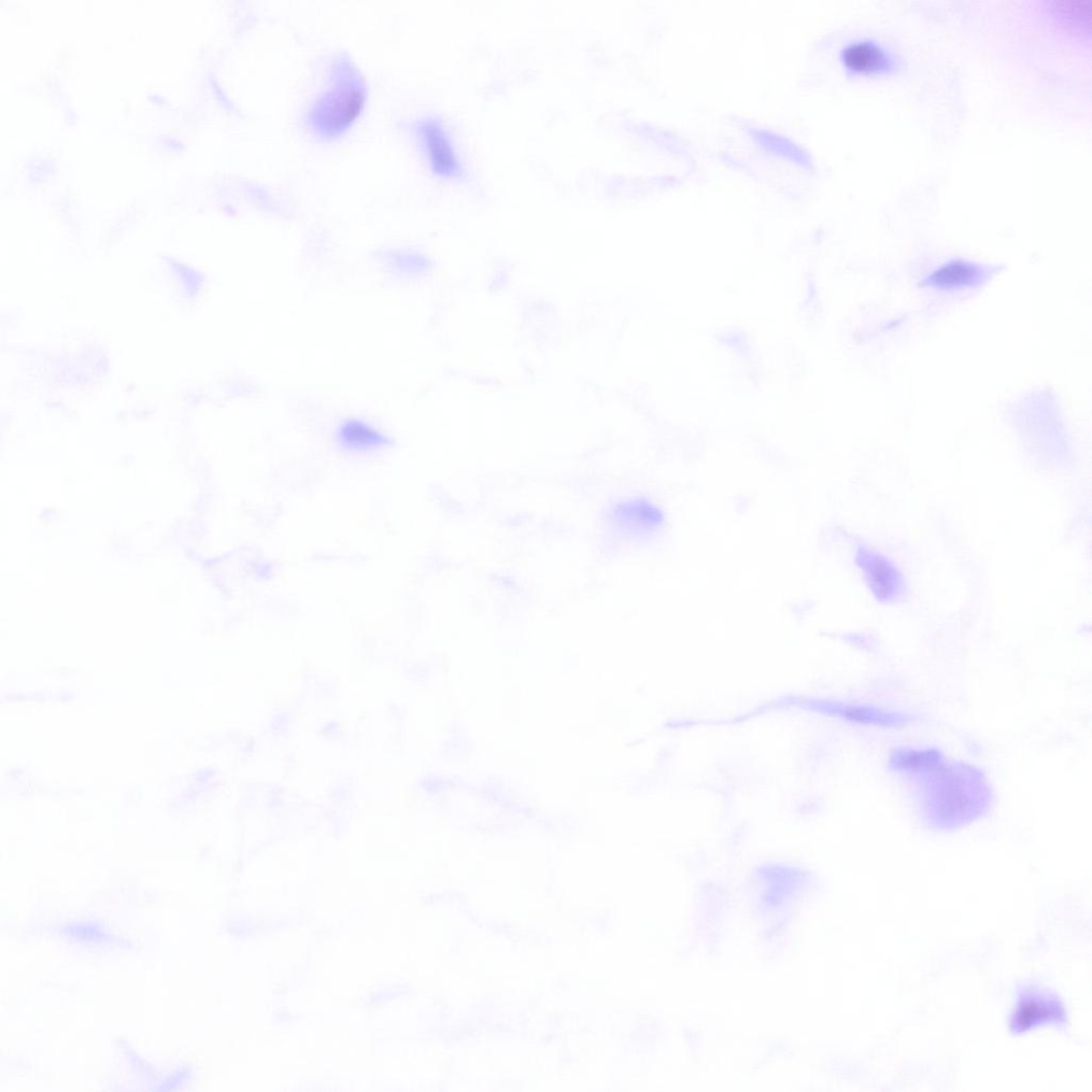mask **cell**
I'll use <instances>...</instances> for the list:
<instances>
[{
  "mask_svg": "<svg viewBox=\"0 0 1092 1092\" xmlns=\"http://www.w3.org/2000/svg\"><path fill=\"white\" fill-rule=\"evenodd\" d=\"M366 96V84L360 70L350 60H338L328 87L307 110L310 130L325 138L343 133L361 115Z\"/></svg>",
  "mask_w": 1092,
  "mask_h": 1092,
  "instance_id": "6da1fadb",
  "label": "cell"
},
{
  "mask_svg": "<svg viewBox=\"0 0 1092 1092\" xmlns=\"http://www.w3.org/2000/svg\"><path fill=\"white\" fill-rule=\"evenodd\" d=\"M846 66L860 73H875L895 66V60L882 47L872 41L853 42L843 51Z\"/></svg>",
  "mask_w": 1092,
  "mask_h": 1092,
  "instance_id": "7a4b0ae2",
  "label": "cell"
},
{
  "mask_svg": "<svg viewBox=\"0 0 1092 1092\" xmlns=\"http://www.w3.org/2000/svg\"><path fill=\"white\" fill-rule=\"evenodd\" d=\"M418 130L433 169L437 173L445 174L455 170L457 165L455 154H453L441 127L435 122L427 120L423 121Z\"/></svg>",
  "mask_w": 1092,
  "mask_h": 1092,
  "instance_id": "3957f363",
  "label": "cell"
},
{
  "mask_svg": "<svg viewBox=\"0 0 1092 1092\" xmlns=\"http://www.w3.org/2000/svg\"><path fill=\"white\" fill-rule=\"evenodd\" d=\"M940 789H938V800L941 807L946 810L945 816H956L966 813L970 801V792L966 788L968 786L962 785L963 780L961 775L948 774L941 780Z\"/></svg>",
  "mask_w": 1092,
  "mask_h": 1092,
  "instance_id": "277c9868",
  "label": "cell"
},
{
  "mask_svg": "<svg viewBox=\"0 0 1092 1092\" xmlns=\"http://www.w3.org/2000/svg\"><path fill=\"white\" fill-rule=\"evenodd\" d=\"M972 276L971 268L966 265L955 264L942 269L934 279L941 286L955 287L961 285V283H966L972 279Z\"/></svg>",
  "mask_w": 1092,
  "mask_h": 1092,
  "instance_id": "5b68a950",
  "label": "cell"
}]
</instances>
